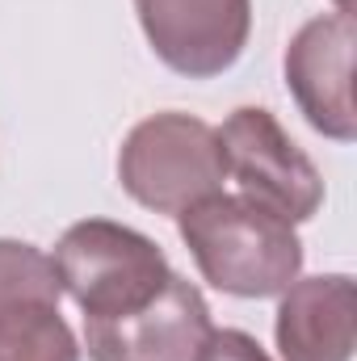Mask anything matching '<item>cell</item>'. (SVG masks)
I'll return each mask as SVG.
<instances>
[{"mask_svg":"<svg viewBox=\"0 0 357 361\" xmlns=\"http://www.w3.org/2000/svg\"><path fill=\"white\" fill-rule=\"evenodd\" d=\"M177 231L198 273L236 298H277L303 273L294 223L244 193H214L177 214Z\"/></svg>","mask_w":357,"mask_h":361,"instance_id":"1","label":"cell"},{"mask_svg":"<svg viewBox=\"0 0 357 361\" xmlns=\"http://www.w3.org/2000/svg\"><path fill=\"white\" fill-rule=\"evenodd\" d=\"M55 273L85 319H118L147 307L173 277L160 244L126 223L85 219L55 244Z\"/></svg>","mask_w":357,"mask_h":361,"instance_id":"2","label":"cell"},{"mask_svg":"<svg viewBox=\"0 0 357 361\" xmlns=\"http://www.w3.org/2000/svg\"><path fill=\"white\" fill-rule=\"evenodd\" d=\"M118 180L122 189L156 210V214H185L189 206L223 193L227 160L219 130L193 114H152L118 147Z\"/></svg>","mask_w":357,"mask_h":361,"instance_id":"3","label":"cell"},{"mask_svg":"<svg viewBox=\"0 0 357 361\" xmlns=\"http://www.w3.org/2000/svg\"><path fill=\"white\" fill-rule=\"evenodd\" d=\"M227 177L244 197L269 206L286 223H307L324 206V177L311 156L282 130V122L261 105H240L219 126Z\"/></svg>","mask_w":357,"mask_h":361,"instance_id":"4","label":"cell"},{"mask_svg":"<svg viewBox=\"0 0 357 361\" xmlns=\"http://www.w3.org/2000/svg\"><path fill=\"white\" fill-rule=\"evenodd\" d=\"M135 13L156 59L185 80L236 68L253 34V0H135Z\"/></svg>","mask_w":357,"mask_h":361,"instance_id":"5","label":"cell"},{"mask_svg":"<svg viewBox=\"0 0 357 361\" xmlns=\"http://www.w3.org/2000/svg\"><path fill=\"white\" fill-rule=\"evenodd\" d=\"M353 13L311 17L286 47V89L303 118L332 143L357 139L353 109Z\"/></svg>","mask_w":357,"mask_h":361,"instance_id":"6","label":"cell"},{"mask_svg":"<svg viewBox=\"0 0 357 361\" xmlns=\"http://www.w3.org/2000/svg\"><path fill=\"white\" fill-rule=\"evenodd\" d=\"M210 328L202 290L173 273L147 307L118 319H85V349L92 361H193Z\"/></svg>","mask_w":357,"mask_h":361,"instance_id":"7","label":"cell"},{"mask_svg":"<svg viewBox=\"0 0 357 361\" xmlns=\"http://www.w3.org/2000/svg\"><path fill=\"white\" fill-rule=\"evenodd\" d=\"M277 298L273 336L282 361H353L357 290L349 273L294 277Z\"/></svg>","mask_w":357,"mask_h":361,"instance_id":"8","label":"cell"},{"mask_svg":"<svg viewBox=\"0 0 357 361\" xmlns=\"http://www.w3.org/2000/svg\"><path fill=\"white\" fill-rule=\"evenodd\" d=\"M80 353L59 302H21L0 315V361H80Z\"/></svg>","mask_w":357,"mask_h":361,"instance_id":"9","label":"cell"},{"mask_svg":"<svg viewBox=\"0 0 357 361\" xmlns=\"http://www.w3.org/2000/svg\"><path fill=\"white\" fill-rule=\"evenodd\" d=\"M59 298H63V286H59L55 261L25 240L0 235V315L21 302H59Z\"/></svg>","mask_w":357,"mask_h":361,"instance_id":"10","label":"cell"},{"mask_svg":"<svg viewBox=\"0 0 357 361\" xmlns=\"http://www.w3.org/2000/svg\"><path fill=\"white\" fill-rule=\"evenodd\" d=\"M193 361H273V357L261 349L257 336H248L240 328H210Z\"/></svg>","mask_w":357,"mask_h":361,"instance_id":"11","label":"cell"},{"mask_svg":"<svg viewBox=\"0 0 357 361\" xmlns=\"http://www.w3.org/2000/svg\"><path fill=\"white\" fill-rule=\"evenodd\" d=\"M337 8H341V13H353V0H337Z\"/></svg>","mask_w":357,"mask_h":361,"instance_id":"12","label":"cell"}]
</instances>
